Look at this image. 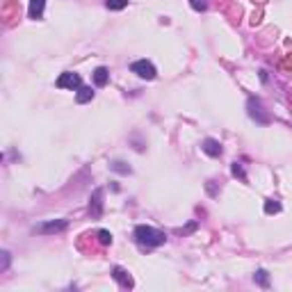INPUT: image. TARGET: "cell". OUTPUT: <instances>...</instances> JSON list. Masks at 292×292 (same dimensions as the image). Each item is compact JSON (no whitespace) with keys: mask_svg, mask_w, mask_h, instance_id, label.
Returning <instances> with one entry per match:
<instances>
[{"mask_svg":"<svg viewBox=\"0 0 292 292\" xmlns=\"http://www.w3.org/2000/svg\"><path fill=\"white\" fill-rule=\"evenodd\" d=\"M112 169L119 173H130V167H126V162H121V160H117V162H112Z\"/></svg>","mask_w":292,"mask_h":292,"instance_id":"cell-16","label":"cell"},{"mask_svg":"<svg viewBox=\"0 0 292 292\" xmlns=\"http://www.w3.org/2000/svg\"><path fill=\"white\" fill-rule=\"evenodd\" d=\"M265 213H267V215H276V213H281V203L274 201V199H267V201H265Z\"/></svg>","mask_w":292,"mask_h":292,"instance_id":"cell-14","label":"cell"},{"mask_svg":"<svg viewBox=\"0 0 292 292\" xmlns=\"http://www.w3.org/2000/svg\"><path fill=\"white\" fill-rule=\"evenodd\" d=\"M89 215L94 219H99L101 215H103V189H94V194H91V201H89Z\"/></svg>","mask_w":292,"mask_h":292,"instance_id":"cell-5","label":"cell"},{"mask_svg":"<svg viewBox=\"0 0 292 292\" xmlns=\"http://www.w3.org/2000/svg\"><path fill=\"white\" fill-rule=\"evenodd\" d=\"M189 5H192L197 12H203L206 7H208V0H189Z\"/></svg>","mask_w":292,"mask_h":292,"instance_id":"cell-18","label":"cell"},{"mask_svg":"<svg viewBox=\"0 0 292 292\" xmlns=\"http://www.w3.org/2000/svg\"><path fill=\"white\" fill-rule=\"evenodd\" d=\"M233 176H240V180H247V173H244L242 162H233Z\"/></svg>","mask_w":292,"mask_h":292,"instance_id":"cell-15","label":"cell"},{"mask_svg":"<svg viewBox=\"0 0 292 292\" xmlns=\"http://www.w3.org/2000/svg\"><path fill=\"white\" fill-rule=\"evenodd\" d=\"M247 110H249V117L256 119L258 124H262V126L269 124V114L265 112V108H262V103L258 99H253V96H251V99L247 101Z\"/></svg>","mask_w":292,"mask_h":292,"instance_id":"cell-3","label":"cell"},{"mask_svg":"<svg viewBox=\"0 0 292 292\" xmlns=\"http://www.w3.org/2000/svg\"><path fill=\"white\" fill-rule=\"evenodd\" d=\"M55 84H57L60 89H80V87H82V78H80L78 73L64 71V73H60V78H57Z\"/></svg>","mask_w":292,"mask_h":292,"instance_id":"cell-4","label":"cell"},{"mask_svg":"<svg viewBox=\"0 0 292 292\" xmlns=\"http://www.w3.org/2000/svg\"><path fill=\"white\" fill-rule=\"evenodd\" d=\"M201 149H203V153H208L210 158H219L222 155V144L217 142V139H203V144H201Z\"/></svg>","mask_w":292,"mask_h":292,"instance_id":"cell-8","label":"cell"},{"mask_svg":"<svg viewBox=\"0 0 292 292\" xmlns=\"http://www.w3.org/2000/svg\"><path fill=\"white\" fill-rule=\"evenodd\" d=\"M253 281H256L260 287H267L269 285V274L265 272V269H258V272L253 274Z\"/></svg>","mask_w":292,"mask_h":292,"instance_id":"cell-13","label":"cell"},{"mask_svg":"<svg viewBox=\"0 0 292 292\" xmlns=\"http://www.w3.org/2000/svg\"><path fill=\"white\" fill-rule=\"evenodd\" d=\"M135 240H137L142 247H160V244L167 242V235L162 231L153 226H146V224H139L135 228Z\"/></svg>","mask_w":292,"mask_h":292,"instance_id":"cell-1","label":"cell"},{"mask_svg":"<svg viewBox=\"0 0 292 292\" xmlns=\"http://www.w3.org/2000/svg\"><path fill=\"white\" fill-rule=\"evenodd\" d=\"M112 278H114V281H117V283H119L121 287H128V290L135 285V283H133V278H130V274L126 272L124 267H114V269H112Z\"/></svg>","mask_w":292,"mask_h":292,"instance_id":"cell-7","label":"cell"},{"mask_svg":"<svg viewBox=\"0 0 292 292\" xmlns=\"http://www.w3.org/2000/svg\"><path fill=\"white\" fill-rule=\"evenodd\" d=\"M91 99H94V89H91V87H80L78 94H75V101H78V103H89Z\"/></svg>","mask_w":292,"mask_h":292,"instance_id":"cell-11","label":"cell"},{"mask_svg":"<svg viewBox=\"0 0 292 292\" xmlns=\"http://www.w3.org/2000/svg\"><path fill=\"white\" fill-rule=\"evenodd\" d=\"M0 256H3V272H5V269L10 267V253H7V251H3V253H0Z\"/></svg>","mask_w":292,"mask_h":292,"instance_id":"cell-19","label":"cell"},{"mask_svg":"<svg viewBox=\"0 0 292 292\" xmlns=\"http://www.w3.org/2000/svg\"><path fill=\"white\" fill-rule=\"evenodd\" d=\"M130 71H133L137 78H142V80H153L155 75H158L155 66L151 64L149 60H137V62H133V64H130Z\"/></svg>","mask_w":292,"mask_h":292,"instance_id":"cell-2","label":"cell"},{"mask_svg":"<svg viewBox=\"0 0 292 292\" xmlns=\"http://www.w3.org/2000/svg\"><path fill=\"white\" fill-rule=\"evenodd\" d=\"M110 80V71L105 69V66H99V69L94 71V84L96 87H105Z\"/></svg>","mask_w":292,"mask_h":292,"instance_id":"cell-10","label":"cell"},{"mask_svg":"<svg viewBox=\"0 0 292 292\" xmlns=\"http://www.w3.org/2000/svg\"><path fill=\"white\" fill-rule=\"evenodd\" d=\"M44 7H46V0H30V7H28V14L30 19L39 21L44 16Z\"/></svg>","mask_w":292,"mask_h":292,"instance_id":"cell-9","label":"cell"},{"mask_svg":"<svg viewBox=\"0 0 292 292\" xmlns=\"http://www.w3.org/2000/svg\"><path fill=\"white\" fill-rule=\"evenodd\" d=\"M99 240H101V244H112V233H110V231H99Z\"/></svg>","mask_w":292,"mask_h":292,"instance_id":"cell-17","label":"cell"},{"mask_svg":"<svg viewBox=\"0 0 292 292\" xmlns=\"http://www.w3.org/2000/svg\"><path fill=\"white\" fill-rule=\"evenodd\" d=\"M105 7L112 12H121L128 7V0H105Z\"/></svg>","mask_w":292,"mask_h":292,"instance_id":"cell-12","label":"cell"},{"mask_svg":"<svg viewBox=\"0 0 292 292\" xmlns=\"http://www.w3.org/2000/svg\"><path fill=\"white\" fill-rule=\"evenodd\" d=\"M66 226H69V222H66V219H55V222H46V224H41V226H37V231L44 233V235H48V233L64 231Z\"/></svg>","mask_w":292,"mask_h":292,"instance_id":"cell-6","label":"cell"}]
</instances>
